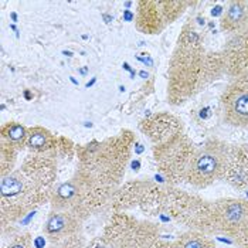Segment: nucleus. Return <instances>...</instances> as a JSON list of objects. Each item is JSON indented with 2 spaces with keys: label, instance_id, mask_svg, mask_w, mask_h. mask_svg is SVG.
Returning <instances> with one entry per match:
<instances>
[{
  "label": "nucleus",
  "instance_id": "423d86ee",
  "mask_svg": "<svg viewBox=\"0 0 248 248\" xmlns=\"http://www.w3.org/2000/svg\"><path fill=\"white\" fill-rule=\"evenodd\" d=\"M163 214L189 230L216 235L213 220V202L199 194L187 193L177 186L166 185V199Z\"/></svg>",
  "mask_w": 248,
  "mask_h": 248
},
{
  "label": "nucleus",
  "instance_id": "20e7f679",
  "mask_svg": "<svg viewBox=\"0 0 248 248\" xmlns=\"http://www.w3.org/2000/svg\"><path fill=\"white\" fill-rule=\"evenodd\" d=\"M114 191L77 168L68 180L56 186L50 202L51 210L68 211L85 221L109 206Z\"/></svg>",
  "mask_w": 248,
  "mask_h": 248
},
{
  "label": "nucleus",
  "instance_id": "f8f14e48",
  "mask_svg": "<svg viewBox=\"0 0 248 248\" xmlns=\"http://www.w3.org/2000/svg\"><path fill=\"white\" fill-rule=\"evenodd\" d=\"M139 131L145 135L153 146L169 142L185 132L183 122L170 112H157L139 122Z\"/></svg>",
  "mask_w": 248,
  "mask_h": 248
},
{
  "label": "nucleus",
  "instance_id": "393cba45",
  "mask_svg": "<svg viewBox=\"0 0 248 248\" xmlns=\"http://www.w3.org/2000/svg\"><path fill=\"white\" fill-rule=\"evenodd\" d=\"M235 244L238 246V248H248V237L247 238H243V240L235 241Z\"/></svg>",
  "mask_w": 248,
  "mask_h": 248
},
{
  "label": "nucleus",
  "instance_id": "a211bd4d",
  "mask_svg": "<svg viewBox=\"0 0 248 248\" xmlns=\"http://www.w3.org/2000/svg\"><path fill=\"white\" fill-rule=\"evenodd\" d=\"M57 136L53 135L48 129L43 126H33L29 128V136L26 149L34 155H50L56 148Z\"/></svg>",
  "mask_w": 248,
  "mask_h": 248
},
{
  "label": "nucleus",
  "instance_id": "f3484780",
  "mask_svg": "<svg viewBox=\"0 0 248 248\" xmlns=\"http://www.w3.org/2000/svg\"><path fill=\"white\" fill-rule=\"evenodd\" d=\"M220 29L229 36L248 29V0L230 1L220 20Z\"/></svg>",
  "mask_w": 248,
  "mask_h": 248
},
{
  "label": "nucleus",
  "instance_id": "dca6fc26",
  "mask_svg": "<svg viewBox=\"0 0 248 248\" xmlns=\"http://www.w3.org/2000/svg\"><path fill=\"white\" fill-rule=\"evenodd\" d=\"M149 180H129L115 189L109 209L112 213H126L138 209L143 191L146 190Z\"/></svg>",
  "mask_w": 248,
  "mask_h": 248
},
{
  "label": "nucleus",
  "instance_id": "412c9836",
  "mask_svg": "<svg viewBox=\"0 0 248 248\" xmlns=\"http://www.w3.org/2000/svg\"><path fill=\"white\" fill-rule=\"evenodd\" d=\"M194 3H190V1H173V0H159V6L162 9V13L165 16V20H166V24H172L176 20L179 19L186 10L189 6H193Z\"/></svg>",
  "mask_w": 248,
  "mask_h": 248
},
{
  "label": "nucleus",
  "instance_id": "9b49d317",
  "mask_svg": "<svg viewBox=\"0 0 248 248\" xmlns=\"http://www.w3.org/2000/svg\"><path fill=\"white\" fill-rule=\"evenodd\" d=\"M220 105L226 124L248 129V71L230 81L220 96Z\"/></svg>",
  "mask_w": 248,
  "mask_h": 248
},
{
  "label": "nucleus",
  "instance_id": "4468645a",
  "mask_svg": "<svg viewBox=\"0 0 248 248\" xmlns=\"http://www.w3.org/2000/svg\"><path fill=\"white\" fill-rule=\"evenodd\" d=\"M223 180L235 190L248 191V145H230Z\"/></svg>",
  "mask_w": 248,
  "mask_h": 248
},
{
  "label": "nucleus",
  "instance_id": "5701e85b",
  "mask_svg": "<svg viewBox=\"0 0 248 248\" xmlns=\"http://www.w3.org/2000/svg\"><path fill=\"white\" fill-rule=\"evenodd\" d=\"M33 246V237L30 232H19L12 237L9 241L7 248H31Z\"/></svg>",
  "mask_w": 248,
  "mask_h": 248
},
{
  "label": "nucleus",
  "instance_id": "0eeeda50",
  "mask_svg": "<svg viewBox=\"0 0 248 248\" xmlns=\"http://www.w3.org/2000/svg\"><path fill=\"white\" fill-rule=\"evenodd\" d=\"M229 148V143L218 138H210L200 148H196L186 183L194 189H206L217 180H223Z\"/></svg>",
  "mask_w": 248,
  "mask_h": 248
},
{
  "label": "nucleus",
  "instance_id": "7ed1b4c3",
  "mask_svg": "<svg viewBox=\"0 0 248 248\" xmlns=\"http://www.w3.org/2000/svg\"><path fill=\"white\" fill-rule=\"evenodd\" d=\"M134 142V132L124 129L119 135L104 140H91L90 143L79 145L77 146V168L99 183L116 189L122 185Z\"/></svg>",
  "mask_w": 248,
  "mask_h": 248
},
{
  "label": "nucleus",
  "instance_id": "f03ea898",
  "mask_svg": "<svg viewBox=\"0 0 248 248\" xmlns=\"http://www.w3.org/2000/svg\"><path fill=\"white\" fill-rule=\"evenodd\" d=\"M57 173V160L53 156L30 153L13 172L0 177L1 230L51 202Z\"/></svg>",
  "mask_w": 248,
  "mask_h": 248
},
{
  "label": "nucleus",
  "instance_id": "9d476101",
  "mask_svg": "<svg viewBox=\"0 0 248 248\" xmlns=\"http://www.w3.org/2000/svg\"><path fill=\"white\" fill-rule=\"evenodd\" d=\"M214 232L234 241L248 237V202L235 197H221L213 202Z\"/></svg>",
  "mask_w": 248,
  "mask_h": 248
},
{
  "label": "nucleus",
  "instance_id": "1a4fd4ad",
  "mask_svg": "<svg viewBox=\"0 0 248 248\" xmlns=\"http://www.w3.org/2000/svg\"><path fill=\"white\" fill-rule=\"evenodd\" d=\"M43 234L53 248H84L87 246L84 220L68 211L50 210Z\"/></svg>",
  "mask_w": 248,
  "mask_h": 248
},
{
  "label": "nucleus",
  "instance_id": "6ab92c4d",
  "mask_svg": "<svg viewBox=\"0 0 248 248\" xmlns=\"http://www.w3.org/2000/svg\"><path fill=\"white\" fill-rule=\"evenodd\" d=\"M170 248H216V243L211 235L194 230H187L173 241Z\"/></svg>",
  "mask_w": 248,
  "mask_h": 248
},
{
  "label": "nucleus",
  "instance_id": "ddd939ff",
  "mask_svg": "<svg viewBox=\"0 0 248 248\" xmlns=\"http://www.w3.org/2000/svg\"><path fill=\"white\" fill-rule=\"evenodd\" d=\"M220 53L227 77L235 78L248 71V29L230 36Z\"/></svg>",
  "mask_w": 248,
  "mask_h": 248
},
{
  "label": "nucleus",
  "instance_id": "2eb2a0df",
  "mask_svg": "<svg viewBox=\"0 0 248 248\" xmlns=\"http://www.w3.org/2000/svg\"><path fill=\"white\" fill-rule=\"evenodd\" d=\"M136 29L148 36L159 34L165 30L166 20L159 6V0H140L136 3Z\"/></svg>",
  "mask_w": 248,
  "mask_h": 248
},
{
  "label": "nucleus",
  "instance_id": "a878e982",
  "mask_svg": "<svg viewBox=\"0 0 248 248\" xmlns=\"http://www.w3.org/2000/svg\"><path fill=\"white\" fill-rule=\"evenodd\" d=\"M50 248H53V247H50Z\"/></svg>",
  "mask_w": 248,
  "mask_h": 248
},
{
  "label": "nucleus",
  "instance_id": "39448f33",
  "mask_svg": "<svg viewBox=\"0 0 248 248\" xmlns=\"http://www.w3.org/2000/svg\"><path fill=\"white\" fill-rule=\"evenodd\" d=\"M102 235L115 248H170V244L162 238L157 224L139 220L128 213H112Z\"/></svg>",
  "mask_w": 248,
  "mask_h": 248
},
{
  "label": "nucleus",
  "instance_id": "4be33fe9",
  "mask_svg": "<svg viewBox=\"0 0 248 248\" xmlns=\"http://www.w3.org/2000/svg\"><path fill=\"white\" fill-rule=\"evenodd\" d=\"M19 151L13 146L7 145L6 142H0V177L7 176L16 169Z\"/></svg>",
  "mask_w": 248,
  "mask_h": 248
},
{
  "label": "nucleus",
  "instance_id": "aec40b11",
  "mask_svg": "<svg viewBox=\"0 0 248 248\" xmlns=\"http://www.w3.org/2000/svg\"><path fill=\"white\" fill-rule=\"evenodd\" d=\"M27 136H29V129L21 125L20 122H7L1 126V140L6 142L7 145L13 146L17 151L26 149L27 143Z\"/></svg>",
  "mask_w": 248,
  "mask_h": 248
},
{
  "label": "nucleus",
  "instance_id": "f257e3e1",
  "mask_svg": "<svg viewBox=\"0 0 248 248\" xmlns=\"http://www.w3.org/2000/svg\"><path fill=\"white\" fill-rule=\"evenodd\" d=\"M226 76L221 53L207 50L204 37L193 23H186L177 37L168 68V101L180 107Z\"/></svg>",
  "mask_w": 248,
  "mask_h": 248
},
{
  "label": "nucleus",
  "instance_id": "b1692460",
  "mask_svg": "<svg viewBox=\"0 0 248 248\" xmlns=\"http://www.w3.org/2000/svg\"><path fill=\"white\" fill-rule=\"evenodd\" d=\"M84 248H115V246L101 234L98 237H94L90 243H87V246Z\"/></svg>",
  "mask_w": 248,
  "mask_h": 248
},
{
  "label": "nucleus",
  "instance_id": "6e6552de",
  "mask_svg": "<svg viewBox=\"0 0 248 248\" xmlns=\"http://www.w3.org/2000/svg\"><path fill=\"white\" fill-rule=\"evenodd\" d=\"M196 146L185 132L166 143L152 146L155 163L170 186L186 183V176Z\"/></svg>",
  "mask_w": 248,
  "mask_h": 248
}]
</instances>
